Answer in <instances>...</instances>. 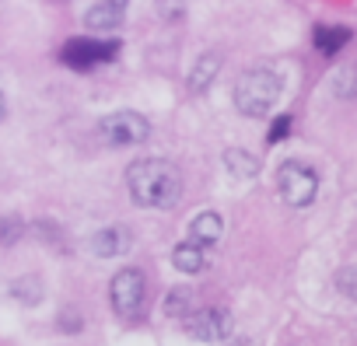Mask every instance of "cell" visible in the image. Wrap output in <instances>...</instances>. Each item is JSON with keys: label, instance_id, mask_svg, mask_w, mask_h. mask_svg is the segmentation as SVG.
<instances>
[{"label": "cell", "instance_id": "cell-11", "mask_svg": "<svg viewBox=\"0 0 357 346\" xmlns=\"http://www.w3.org/2000/svg\"><path fill=\"white\" fill-rule=\"evenodd\" d=\"M172 262H175L178 273H200L207 266V255H204V249L197 242H178L172 249Z\"/></svg>", "mask_w": 357, "mask_h": 346}, {"label": "cell", "instance_id": "cell-12", "mask_svg": "<svg viewBox=\"0 0 357 346\" xmlns=\"http://www.w3.org/2000/svg\"><path fill=\"white\" fill-rule=\"evenodd\" d=\"M126 249V231L123 228H102L91 235V252L95 255H116Z\"/></svg>", "mask_w": 357, "mask_h": 346}, {"label": "cell", "instance_id": "cell-15", "mask_svg": "<svg viewBox=\"0 0 357 346\" xmlns=\"http://www.w3.org/2000/svg\"><path fill=\"white\" fill-rule=\"evenodd\" d=\"M165 311H168L172 318H186V315H190V290L175 287L172 297H168V304H165Z\"/></svg>", "mask_w": 357, "mask_h": 346}, {"label": "cell", "instance_id": "cell-5", "mask_svg": "<svg viewBox=\"0 0 357 346\" xmlns=\"http://www.w3.org/2000/svg\"><path fill=\"white\" fill-rule=\"evenodd\" d=\"M98 133H102L105 143H112V147H130V143H144V140L151 136V123H147L140 112H133V109H119V112L102 116Z\"/></svg>", "mask_w": 357, "mask_h": 346}, {"label": "cell", "instance_id": "cell-13", "mask_svg": "<svg viewBox=\"0 0 357 346\" xmlns=\"http://www.w3.org/2000/svg\"><path fill=\"white\" fill-rule=\"evenodd\" d=\"M225 168L231 171L235 179H256V171H259V161H256L252 154H245V150L231 147V150H225Z\"/></svg>", "mask_w": 357, "mask_h": 346}, {"label": "cell", "instance_id": "cell-10", "mask_svg": "<svg viewBox=\"0 0 357 346\" xmlns=\"http://www.w3.org/2000/svg\"><path fill=\"white\" fill-rule=\"evenodd\" d=\"M218 70H221V56H218V53H204V56L197 60V67L190 70V77H186L190 91H193V95L207 91V88H211V81L218 77Z\"/></svg>", "mask_w": 357, "mask_h": 346}, {"label": "cell", "instance_id": "cell-16", "mask_svg": "<svg viewBox=\"0 0 357 346\" xmlns=\"http://www.w3.org/2000/svg\"><path fill=\"white\" fill-rule=\"evenodd\" d=\"M291 133V116H277L273 119V126H270V133H266V140L270 143H277V140H284Z\"/></svg>", "mask_w": 357, "mask_h": 346}, {"label": "cell", "instance_id": "cell-9", "mask_svg": "<svg viewBox=\"0 0 357 346\" xmlns=\"http://www.w3.org/2000/svg\"><path fill=\"white\" fill-rule=\"evenodd\" d=\"M221 235H225V221H221L214 210H204V214L193 217V224H190V242H197L200 249H204V245H218Z\"/></svg>", "mask_w": 357, "mask_h": 346}, {"label": "cell", "instance_id": "cell-3", "mask_svg": "<svg viewBox=\"0 0 357 346\" xmlns=\"http://www.w3.org/2000/svg\"><path fill=\"white\" fill-rule=\"evenodd\" d=\"M109 297H112V308H116L119 318H126V322L140 318L144 308H147V280H144V273L133 269V266L119 269L112 276V283H109Z\"/></svg>", "mask_w": 357, "mask_h": 346}, {"label": "cell", "instance_id": "cell-4", "mask_svg": "<svg viewBox=\"0 0 357 346\" xmlns=\"http://www.w3.org/2000/svg\"><path fill=\"white\" fill-rule=\"evenodd\" d=\"M277 189H280V196H284L287 207L305 210L315 200V193H319V175L305 161H284L277 168Z\"/></svg>", "mask_w": 357, "mask_h": 346}, {"label": "cell", "instance_id": "cell-14", "mask_svg": "<svg viewBox=\"0 0 357 346\" xmlns=\"http://www.w3.org/2000/svg\"><path fill=\"white\" fill-rule=\"evenodd\" d=\"M350 29H343V25H333V29H326V25H319L315 29V49H322V53H336V49H343L347 42H350Z\"/></svg>", "mask_w": 357, "mask_h": 346}, {"label": "cell", "instance_id": "cell-6", "mask_svg": "<svg viewBox=\"0 0 357 346\" xmlns=\"http://www.w3.org/2000/svg\"><path fill=\"white\" fill-rule=\"evenodd\" d=\"M119 53V42L116 39H70L63 49H60V60L74 70H91L98 63H109L112 56Z\"/></svg>", "mask_w": 357, "mask_h": 346}, {"label": "cell", "instance_id": "cell-2", "mask_svg": "<svg viewBox=\"0 0 357 346\" xmlns=\"http://www.w3.org/2000/svg\"><path fill=\"white\" fill-rule=\"evenodd\" d=\"M280 98V77L270 67H252L235 81V109L242 116H266Z\"/></svg>", "mask_w": 357, "mask_h": 346}, {"label": "cell", "instance_id": "cell-7", "mask_svg": "<svg viewBox=\"0 0 357 346\" xmlns=\"http://www.w3.org/2000/svg\"><path fill=\"white\" fill-rule=\"evenodd\" d=\"M186 332L204 339V343H218L231 332V315L225 308H200L186 315Z\"/></svg>", "mask_w": 357, "mask_h": 346}, {"label": "cell", "instance_id": "cell-8", "mask_svg": "<svg viewBox=\"0 0 357 346\" xmlns=\"http://www.w3.org/2000/svg\"><path fill=\"white\" fill-rule=\"evenodd\" d=\"M123 18H126V0H98V4L88 8L84 25H88V29H98V32H109V29H116Z\"/></svg>", "mask_w": 357, "mask_h": 346}, {"label": "cell", "instance_id": "cell-17", "mask_svg": "<svg viewBox=\"0 0 357 346\" xmlns=\"http://www.w3.org/2000/svg\"><path fill=\"white\" fill-rule=\"evenodd\" d=\"M8 116V98H4V91H0V119Z\"/></svg>", "mask_w": 357, "mask_h": 346}, {"label": "cell", "instance_id": "cell-1", "mask_svg": "<svg viewBox=\"0 0 357 346\" xmlns=\"http://www.w3.org/2000/svg\"><path fill=\"white\" fill-rule=\"evenodd\" d=\"M126 189H130L137 207L168 210V207L178 203L183 175H178V168L165 157H144V161H133L126 168Z\"/></svg>", "mask_w": 357, "mask_h": 346}]
</instances>
